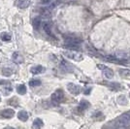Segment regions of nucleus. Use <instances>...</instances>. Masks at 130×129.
Instances as JSON below:
<instances>
[{"label": "nucleus", "instance_id": "nucleus-1", "mask_svg": "<svg viewBox=\"0 0 130 129\" xmlns=\"http://www.w3.org/2000/svg\"><path fill=\"white\" fill-rule=\"evenodd\" d=\"M64 100V92L62 89H56L51 96V101L54 105H59Z\"/></svg>", "mask_w": 130, "mask_h": 129}, {"label": "nucleus", "instance_id": "nucleus-2", "mask_svg": "<svg viewBox=\"0 0 130 129\" xmlns=\"http://www.w3.org/2000/svg\"><path fill=\"white\" fill-rule=\"evenodd\" d=\"M63 54H64V55L66 57L72 59L74 61H81V60L84 59L83 54L76 52V51H73V50H71V51H65Z\"/></svg>", "mask_w": 130, "mask_h": 129}, {"label": "nucleus", "instance_id": "nucleus-3", "mask_svg": "<svg viewBox=\"0 0 130 129\" xmlns=\"http://www.w3.org/2000/svg\"><path fill=\"white\" fill-rule=\"evenodd\" d=\"M67 89L73 95H78L81 92V87L76 84H73V83H69L67 85Z\"/></svg>", "mask_w": 130, "mask_h": 129}, {"label": "nucleus", "instance_id": "nucleus-4", "mask_svg": "<svg viewBox=\"0 0 130 129\" xmlns=\"http://www.w3.org/2000/svg\"><path fill=\"white\" fill-rule=\"evenodd\" d=\"M15 116V111L13 109H5L0 111V118H12Z\"/></svg>", "mask_w": 130, "mask_h": 129}, {"label": "nucleus", "instance_id": "nucleus-5", "mask_svg": "<svg viewBox=\"0 0 130 129\" xmlns=\"http://www.w3.org/2000/svg\"><path fill=\"white\" fill-rule=\"evenodd\" d=\"M12 59H13V61L15 62V63H18V64H22V62L24 61V59H23V56H22L21 53H19V52H15L13 55H12Z\"/></svg>", "mask_w": 130, "mask_h": 129}, {"label": "nucleus", "instance_id": "nucleus-6", "mask_svg": "<svg viewBox=\"0 0 130 129\" xmlns=\"http://www.w3.org/2000/svg\"><path fill=\"white\" fill-rule=\"evenodd\" d=\"M15 4L20 9H25L30 5V0H16Z\"/></svg>", "mask_w": 130, "mask_h": 129}, {"label": "nucleus", "instance_id": "nucleus-7", "mask_svg": "<svg viewBox=\"0 0 130 129\" xmlns=\"http://www.w3.org/2000/svg\"><path fill=\"white\" fill-rule=\"evenodd\" d=\"M31 73L33 75H38V74H42L46 71V68L41 66V65H36V66H33L32 68L30 69Z\"/></svg>", "mask_w": 130, "mask_h": 129}, {"label": "nucleus", "instance_id": "nucleus-8", "mask_svg": "<svg viewBox=\"0 0 130 129\" xmlns=\"http://www.w3.org/2000/svg\"><path fill=\"white\" fill-rule=\"evenodd\" d=\"M89 106H90V104H89L88 101H87V100H82L78 108H79V111L80 112H84V111L87 110V108H89Z\"/></svg>", "mask_w": 130, "mask_h": 129}, {"label": "nucleus", "instance_id": "nucleus-9", "mask_svg": "<svg viewBox=\"0 0 130 129\" xmlns=\"http://www.w3.org/2000/svg\"><path fill=\"white\" fill-rule=\"evenodd\" d=\"M43 125H44L43 120H42L41 118H36V119H34V121H33L32 128L33 129H41L42 127H43Z\"/></svg>", "mask_w": 130, "mask_h": 129}, {"label": "nucleus", "instance_id": "nucleus-10", "mask_svg": "<svg viewBox=\"0 0 130 129\" xmlns=\"http://www.w3.org/2000/svg\"><path fill=\"white\" fill-rule=\"evenodd\" d=\"M18 118L22 121H26L28 119V114L26 111H20L18 113Z\"/></svg>", "mask_w": 130, "mask_h": 129}, {"label": "nucleus", "instance_id": "nucleus-11", "mask_svg": "<svg viewBox=\"0 0 130 129\" xmlns=\"http://www.w3.org/2000/svg\"><path fill=\"white\" fill-rule=\"evenodd\" d=\"M17 91H18V93H19V94H21V95H24V94L26 93V91H27L26 86H24L23 84H22V85H19V86H18V87H17Z\"/></svg>", "mask_w": 130, "mask_h": 129}, {"label": "nucleus", "instance_id": "nucleus-12", "mask_svg": "<svg viewBox=\"0 0 130 129\" xmlns=\"http://www.w3.org/2000/svg\"><path fill=\"white\" fill-rule=\"evenodd\" d=\"M103 76L107 79H112L114 77V71L110 68H107L106 70L103 71Z\"/></svg>", "mask_w": 130, "mask_h": 129}, {"label": "nucleus", "instance_id": "nucleus-13", "mask_svg": "<svg viewBox=\"0 0 130 129\" xmlns=\"http://www.w3.org/2000/svg\"><path fill=\"white\" fill-rule=\"evenodd\" d=\"M118 103H119V105L123 106V105H126V104L128 103V100H127V98H126L125 95L121 94V95H119V96L118 97Z\"/></svg>", "mask_w": 130, "mask_h": 129}, {"label": "nucleus", "instance_id": "nucleus-14", "mask_svg": "<svg viewBox=\"0 0 130 129\" xmlns=\"http://www.w3.org/2000/svg\"><path fill=\"white\" fill-rule=\"evenodd\" d=\"M0 37H1V40L4 41V42H9V41H11V39H12L11 34H9V33H7V32L1 33Z\"/></svg>", "mask_w": 130, "mask_h": 129}, {"label": "nucleus", "instance_id": "nucleus-15", "mask_svg": "<svg viewBox=\"0 0 130 129\" xmlns=\"http://www.w3.org/2000/svg\"><path fill=\"white\" fill-rule=\"evenodd\" d=\"M43 29L45 30V32L47 33L48 35H53V32H52V26L50 25V23H47V22H45L43 23Z\"/></svg>", "mask_w": 130, "mask_h": 129}, {"label": "nucleus", "instance_id": "nucleus-16", "mask_svg": "<svg viewBox=\"0 0 130 129\" xmlns=\"http://www.w3.org/2000/svg\"><path fill=\"white\" fill-rule=\"evenodd\" d=\"M1 73L5 77H9V76H11L13 74V70H12V68H3Z\"/></svg>", "mask_w": 130, "mask_h": 129}, {"label": "nucleus", "instance_id": "nucleus-17", "mask_svg": "<svg viewBox=\"0 0 130 129\" xmlns=\"http://www.w3.org/2000/svg\"><path fill=\"white\" fill-rule=\"evenodd\" d=\"M33 26L35 29H39V27L41 26V20L40 18H35L33 20Z\"/></svg>", "mask_w": 130, "mask_h": 129}, {"label": "nucleus", "instance_id": "nucleus-18", "mask_svg": "<svg viewBox=\"0 0 130 129\" xmlns=\"http://www.w3.org/2000/svg\"><path fill=\"white\" fill-rule=\"evenodd\" d=\"M119 73L121 77H129L130 76V70L128 69H119Z\"/></svg>", "mask_w": 130, "mask_h": 129}, {"label": "nucleus", "instance_id": "nucleus-19", "mask_svg": "<svg viewBox=\"0 0 130 129\" xmlns=\"http://www.w3.org/2000/svg\"><path fill=\"white\" fill-rule=\"evenodd\" d=\"M12 90H13V88H12V86H5V87H3V89H2L4 95H9L10 92H12Z\"/></svg>", "mask_w": 130, "mask_h": 129}, {"label": "nucleus", "instance_id": "nucleus-20", "mask_svg": "<svg viewBox=\"0 0 130 129\" xmlns=\"http://www.w3.org/2000/svg\"><path fill=\"white\" fill-rule=\"evenodd\" d=\"M30 86H41V81L40 80H31L29 82Z\"/></svg>", "mask_w": 130, "mask_h": 129}, {"label": "nucleus", "instance_id": "nucleus-21", "mask_svg": "<svg viewBox=\"0 0 130 129\" xmlns=\"http://www.w3.org/2000/svg\"><path fill=\"white\" fill-rule=\"evenodd\" d=\"M53 0H40V4H43V5H46V4H50Z\"/></svg>", "mask_w": 130, "mask_h": 129}, {"label": "nucleus", "instance_id": "nucleus-22", "mask_svg": "<svg viewBox=\"0 0 130 129\" xmlns=\"http://www.w3.org/2000/svg\"><path fill=\"white\" fill-rule=\"evenodd\" d=\"M97 67L98 68H100L102 71H104V70H106L107 68H109V67H107V66H105V65H102V64H98L97 65Z\"/></svg>", "mask_w": 130, "mask_h": 129}, {"label": "nucleus", "instance_id": "nucleus-23", "mask_svg": "<svg viewBox=\"0 0 130 129\" xmlns=\"http://www.w3.org/2000/svg\"><path fill=\"white\" fill-rule=\"evenodd\" d=\"M4 129H15V128H13V127H6V128Z\"/></svg>", "mask_w": 130, "mask_h": 129}, {"label": "nucleus", "instance_id": "nucleus-24", "mask_svg": "<svg viewBox=\"0 0 130 129\" xmlns=\"http://www.w3.org/2000/svg\"><path fill=\"white\" fill-rule=\"evenodd\" d=\"M0 101H1V98H0Z\"/></svg>", "mask_w": 130, "mask_h": 129}]
</instances>
